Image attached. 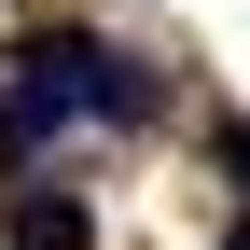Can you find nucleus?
Wrapping results in <instances>:
<instances>
[{
    "label": "nucleus",
    "instance_id": "3",
    "mask_svg": "<svg viewBox=\"0 0 250 250\" xmlns=\"http://www.w3.org/2000/svg\"><path fill=\"white\" fill-rule=\"evenodd\" d=\"M223 250H250V223H236V236H223Z\"/></svg>",
    "mask_w": 250,
    "mask_h": 250
},
{
    "label": "nucleus",
    "instance_id": "1",
    "mask_svg": "<svg viewBox=\"0 0 250 250\" xmlns=\"http://www.w3.org/2000/svg\"><path fill=\"white\" fill-rule=\"evenodd\" d=\"M14 70L42 83L70 125H139L153 111V83H139V56H111L98 28H42V42H14Z\"/></svg>",
    "mask_w": 250,
    "mask_h": 250
},
{
    "label": "nucleus",
    "instance_id": "2",
    "mask_svg": "<svg viewBox=\"0 0 250 250\" xmlns=\"http://www.w3.org/2000/svg\"><path fill=\"white\" fill-rule=\"evenodd\" d=\"M0 236H14V250H98V208H83V195H42V181H28V195L0 208Z\"/></svg>",
    "mask_w": 250,
    "mask_h": 250
}]
</instances>
